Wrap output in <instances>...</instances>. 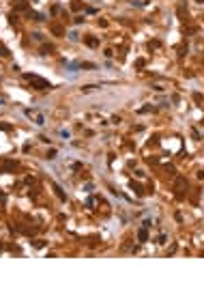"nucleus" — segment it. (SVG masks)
<instances>
[{
    "label": "nucleus",
    "mask_w": 204,
    "mask_h": 284,
    "mask_svg": "<svg viewBox=\"0 0 204 284\" xmlns=\"http://www.w3.org/2000/svg\"><path fill=\"white\" fill-rule=\"evenodd\" d=\"M32 118H35V123H37V125H45V116H43V114H39V112H37Z\"/></svg>",
    "instance_id": "1"
}]
</instances>
